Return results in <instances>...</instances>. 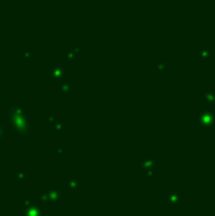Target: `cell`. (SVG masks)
I'll return each instance as SVG.
<instances>
[{
  "instance_id": "obj_1",
  "label": "cell",
  "mask_w": 215,
  "mask_h": 216,
  "mask_svg": "<svg viewBox=\"0 0 215 216\" xmlns=\"http://www.w3.org/2000/svg\"><path fill=\"white\" fill-rule=\"evenodd\" d=\"M196 123L202 128H213L215 125V112L211 109H201L196 115Z\"/></svg>"
},
{
  "instance_id": "obj_2",
  "label": "cell",
  "mask_w": 215,
  "mask_h": 216,
  "mask_svg": "<svg viewBox=\"0 0 215 216\" xmlns=\"http://www.w3.org/2000/svg\"><path fill=\"white\" fill-rule=\"evenodd\" d=\"M201 97H202L204 101H206L209 105L215 106V94L211 90H204L202 94H201Z\"/></svg>"
},
{
  "instance_id": "obj_3",
  "label": "cell",
  "mask_w": 215,
  "mask_h": 216,
  "mask_svg": "<svg viewBox=\"0 0 215 216\" xmlns=\"http://www.w3.org/2000/svg\"><path fill=\"white\" fill-rule=\"evenodd\" d=\"M199 57L202 61H211L213 59V53H211V49L208 48H202L200 52H199Z\"/></svg>"
},
{
  "instance_id": "obj_4",
  "label": "cell",
  "mask_w": 215,
  "mask_h": 216,
  "mask_svg": "<svg viewBox=\"0 0 215 216\" xmlns=\"http://www.w3.org/2000/svg\"><path fill=\"white\" fill-rule=\"evenodd\" d=\"M213 144H214V146H215V135L213 137Z\"/></svg>"
},
{
  "instance_id": "obj_5",
  "label": "cell",
  "mask_w": 215,
  "mask_h": 216,
  "mask_svg": "<svg viewBox=\"0 0 215 216\" xmlns=\"http://www.w3.org/2000/svg\"><path fill=\"white\" fill-rule=\"evenodd\" d=\"M214 216H215V215H214Z\"/></svg>"
}]
</instances>
